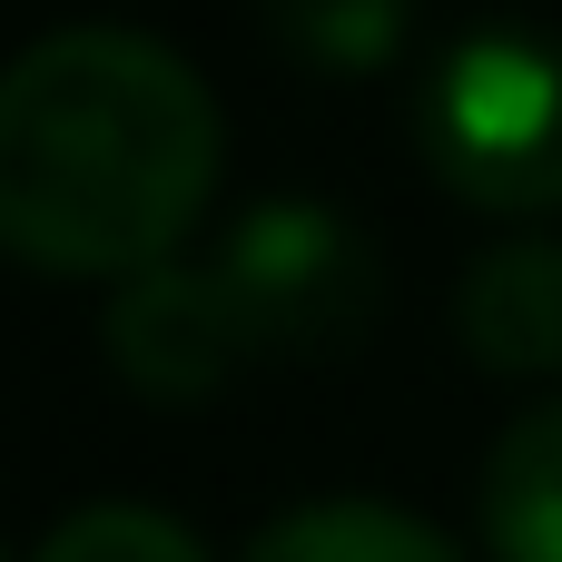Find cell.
<instances>
[{
    "label": "cell",
    "instance_id": "6da1fadb",
    "mask_svg": "<svg viewBox=\"0 0 562 562\" xmlns=\"http://www.w3.org/2000/svg\"><path fill=\"white\" fill-rule=\"evenodd\" d=\"M217 99L168 40L49 30L0 69V257L99 286L168 267L217 198Z\"/></svg>",
    "mask_w": 562,
    "mask_h": 562
},
{
    "label": "cell",
    "instance_id": "7a4b0ae2",
    "mask_svg": "<svg viewBox=\"0 0 562 562\" xmlns=\"http://www.w3.org/2000/svg\"><path fill=\"white\" fill-rule=\"evenodd\" d=\"M415 148L445 198L484 217H553L562 207V40L494 20L464 30L415 89Z\"/></svg>",
    "mask_w": 562,
    "mask_h": 562
},
{
    "label": "cell",
    "instance_id": "3957f363",
    "mask_svg": "<svg viewBox=\"0 0 562 562\" xmlns=\"http://www.w3.org/2000/svg\"><path fill=\"white\" fill-rule=\"evenodd\" d=\"M207 267L227 286L247 346L286 356V366H336L385 316V257L326 198H267V207H247Z\"/></svg>",
    "mask_w": 562,
    "mask_h": 562
},
{
    "label": "cell",
    "instance_id": "277c9868",
    "mask_svg": "<svg viewBox=\"0 0 562 562\" xmlns=\"http://www.w3.org/2000/svg\"><path fill=\"white\" fill-rule=\"evenodd\" d=\"M99 346H109V375L128 395H148V405H207L257 366L217 267H188V257L119 277L109 316H99Z\"/></svg>",
    "mask_w": 562,
    "mask_h": 562
},
{
    "label": "cell",
    "instance_id": "5b68a950",
    "mask_svg": "<svg viewBox=\"0 0 562 562\" xmlns=\"http://www.w3.org/2000/svg\"><path fill=\"white\" fill-rule=\"evenodd\" d=\"M454 336L484 375H562V237H504L454 286Z\"/></svg>",
    "mask_w": 562,
    "mask_h": 562
},
{
    "label": "cell",
    "instance_id": "8992f818",
    "mask_svg": "<svg viewBox=\"0 0 562 562\" xmlns=\"http://www.w3.org/2000/svg\"><path fill=\"white\" fill-rule=\"evenodd\" d=\"M474 524H484V562H562V395L524 405L494 435Z\"/></svg>",
    "mask_w": 562,
    "mask_h": 562
},
{
    "label": "cell",
    "instance_id": "52a82bcc",
    "mask_svg": "<svg viewBox=\"0 0 562 562\" xmlns=\"http://www.w3.org/2000/svg\"><path fill=\"white\" fill-rule=\"evenodd\" d=\"M247 562H464V543L405 504H375V494H316L277 524H257Z\"/></svg>",
    "mask_w": 562,
    "mask_h": 562
},
{
    "label": "cell",
    "instance_id": "ba28073f",
    "mask_svg": "<svg viewBox=\"0 0 562 562\" xmlns=\"http://www.w3.org/2000/svg\"><path fill=\"white\" fill-rule=\"evenodd\" d=\"M257 20H267V40L296 49L306 69L356 79V69H385V59L405 49L415 0H257Z\"/></svg>",
    "mask_w": 562,
    "mask_h": 562
},
{
    "label": "cell",
    "instance_id": "9c48e42d",
    "mask_svg": "<svg viewBox=\"0 0 562 562\" xmlns=\"http://www.w3.org/2000/svg\"><path fill=\"white\" fill-rule=\"evenodd\" d=\"M30 562H207V543L158 504H79Z\"/></svg>",
    "mask_w": 562,
    "mask_h": 562
},
{
    "label": "cell",
    "instance_id": "30bf717a",
    "mask_svg": "<svg viewBox=\"0 0 562 562\" xmlns=\"http://www.w3.org/2000/svg\"><path fill=\"white\" fill-rule=\"evenodd\" d=\"M0 562H10V553H0Z\"/></svg>",
    "mask_w": 562,
    "mask_h": 562
}]
</instances>
